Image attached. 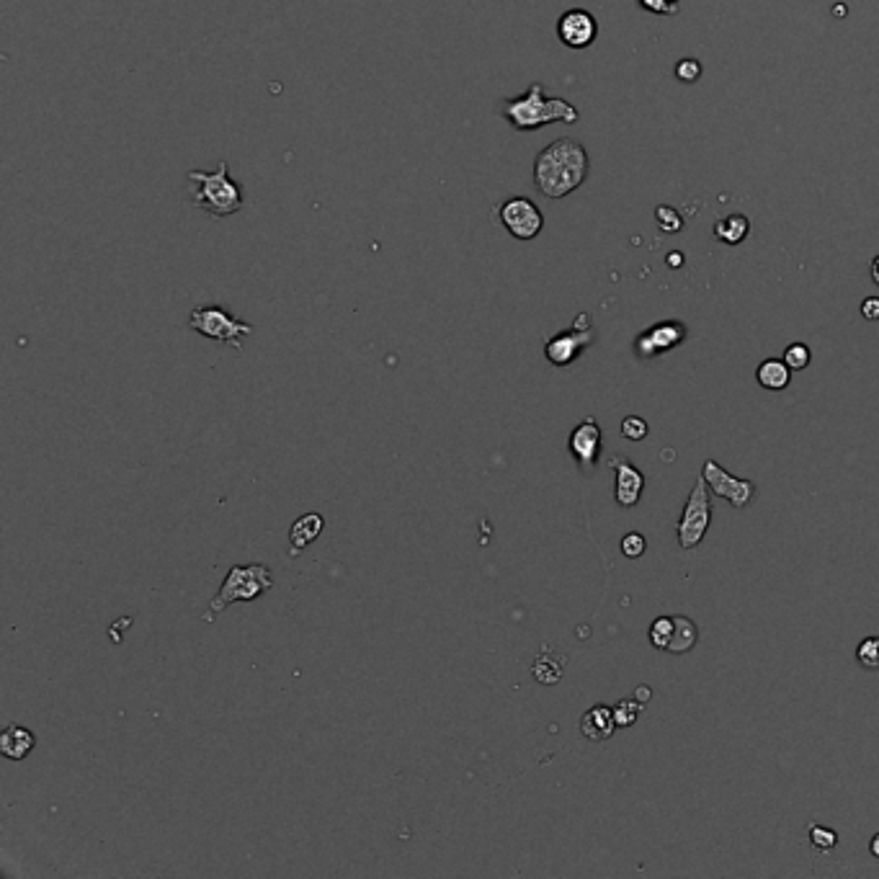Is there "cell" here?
<instances>
[{"label": "cell", "instance_id": "cell-19", "mask_svg": "<svg viewBox=\"0 0 879 879\" xmlns=\"http://www.w3.org/2000/svg\"><path fill=\"white\" fill-rule=\"evenodd\" d=\"M751 232V222L745 214H727L722 220L715 222V238L722 240L725 245H738L748 238Z\"/></svg>", "mask_w": 879, "mask_h": 879}, {"label": "cell", "instance_id": "cell-5", "mask_svg": "<svg viewBox=\"0 0 879 879\" xmlns=\"http://www.w3.org/2000/svg\"><path fill=\"white\" fill-rule=\"evenodd\" d=\"M709 493L712 490H709L704 475L696 477L694 488L689 493V501H686L684 513H681V521H678V544H681V550H696L704 542V537H707L709 524H712Z\"/></svg>", "mask_w": 879, "mask_h": 879}, {"label": "cell", "instance_id": "cell-12", "mask_svg": "<svg viewBox=\"0 0 879 879\" xmlns=\"http://www.w3.org/2000/svg\"><path fill=\"white\" fill-rule=\"evenodd\" d=\"M568 444L580 467L586 472H591L593 467H596V459H599L601 452V426L593 421V418L578 423V426L573 428V434H570Z\"/></svg>", "mask_w": 879, "mask_h": 879}, {"label": "cell", "instance_id": "cell-7", "mask_svg": "<svg viewBox=\"0 0 879 879\" xmlns=\"http://www.w3.org/2000/svg\"><path fill=\"white\" fill-rule=\"evenodd\" d=\"M495 217L516 240H534L544 227L542 209L529 196H511L501 202L495 209Z\"/></svg>", "mask_w": 879, "mask_h": 879}, {"label": "cell", "instance_id": "cell-8", "mask_svg": "<svg viewBox=\"0 0 879 879\" xmlns=\"http://www.w3.org/2000/svg\"><path fill=\"white\" fill-rule=\"evenodd\" d=\"M593 343V328H591V315H580L575 320V325L570 330H562L557 336H552L544 346V356L550 359V364L555 367H568L578 359L583 351Z\"/></svg>", "mask_w": 879, "mask_h": 879}, {"label": "cell", "instance_id": "cell-1", "mask_svg": "<svg viewBox=\"0 0 879 879\" xmlns=\"http://www.w3.org/2000/svg\"><path fill=\"white\" fill-rule=\"evenodd\" d=\"M591 171L586 147L573 137H560L534 160V184L547 199H562L583 186Z\"/></svg>", "mask_w": 879, "mask_h": 879}, {"label": "cell", "instance_id": "cell-30", "mask_svg": "<svg viewBox=\"0 0 879 879\" xmlns=\"http://www.w3.org/2000/svg\"><path fill=\"white\" fill-rule=\"evenodd\" d=\"M640 6L650 13H658V16H673V13H678V6H673L668 0H640Z\"/></svg>", "mask_w": 879, "mask_h": 879}, {"label": "cell", "instance_id": "cell-14", "mask_svg": "<svg viewBox=\"0 0 879 879\" xmlns=\"http://www.w3.org/2000/svg\"><path fill=\"white\" fill-rule=\"evenodd\" d=\"M617 730V720H614V707H606V704H596L583 715L580 720V733L586 735L588 740L599 743V740H609Z\"/></svg>", "mask_w": 879, "mask_h": 879}, {"label": "cell", "instance_id": "cell-26", "mask_svg": "<svg viewBox=\"0 0 879 879\" xmlns=\"http://www.w3.org/2000/svg\"><path fill=\"white\" fill-rule=\"evenodd\" d=\"M648 431H650L648 421L640 416H627L622 421V436L629 441H642L648 436Z\"/></svg>", "mask_w": 879, "mask_h": 879}, {"label": "cell", "instance_id": "cell-11", "mask_svg": "<svg viewBox=\"0 0 879 879\" xmlns=\"http://www.w3.org/2000/svg\"><path fill=\"white\" fill-rule=\"evenodd\" d=\"M557 37L565 47L570 49H586L596 42L599 37V24H596V16L583 8H570L560 16L557 21Z\"/></svg>", "mask_w": 879, "mask_h": 879}, {"label": "cell", "instance_id": "cell-15", "mask_svg": "<svg viewBox=\"0 0 879 879\" xmlns=\"http://www.w3.org/2000/svg\"><path fill=\"white\" fill-rule=\"evenodd\" d=\"M31 748H34V735L26 727L8 725L3 730V735H0V751H3L6 758H11V761L26 758L31 753Z\"/></svg>", "mask_w": 879, "mask_h": 879}, {"label": "cell", "instance_id": "cell-33", "mask_svg": "<svg viewBox=\"0 0 879 879\" xmlns=\"http://www.w3.org/2000/svg\"><path fill=\"white\" fill-rule=\"evenodd\" d=\"M872 281L879 287V256L872 261Z\"/></svg>", "mask_w": 879, "mask_h": 879}, {"label": "cell", "instance_id": "cell-20", "mask_svg": "<svg viewBox=\"0 0 879 879\" xmlns=\"http://www.w3.org/2000/svg\"><path fill=\"white\" fill-rule=\"evenodd\" d=\"M699 640V629H696V622H691L689 617H673V637H671V645H668V653H689L691 648L696 645Z\"/></svg>", "mask_w": 879, "mask_h": 879}, {"label": "cell", "instance_id": "cell-18", "mask_svg": "<svg viewBox=\"0 0 879 879\" xmlns=\"http://www.w3.org/2000/svg\"><path fill=\"white\" fill-rule=\"evenodd\" d=\"M562 671H565V658H562L560 653H555L552 648H544L542 655L534 660V666H532L534 678H537L539 684H544V686L557 684V681L562 678Z\"/></svg>", "mask_w": 879, "mask_h": 879}, {"label": "cell", "instance_id": "cell-24", "mask_svg": "<svg viewBox=\"0 0 879 879\" xmlns=\"http://www.w3.org/2000/svg\"><path fill=\"white\" fill-rule=\"evenodd\" d=\"M673 637V617H658L650 624V642L658 650H668Z\"/></svg>", "mask_w": 879, "mask_h": 879}, {"label": "cell", "instance_id": "cell-4", "mask_svg": "<svg viewBox=\"0 0 879 879\" xmlns=\"http://www.w3.org/2000/svg\"><path fill=\"white\" fill-rule=\"evenodd\" d=\"M271 586H274V578H271V570L266 565H245V568L243 565H235L227 573L220 593L209 604V611L220 614V611H225L235 601H256Z\"/></svg>", "mask_w": 879, "mask_h": 879}, {"label": "cell", "instance_id": "cell-2", "mask_svg": "<svg viewBox=\"0 0 879 879\" xmlns=\"http://www.w3.org/2000/svg\"><path fill=\"white\" fill-rule=\"evenodd\" d=\"M501 116L519 132L542 129L544 124H575L580 119L578 109L565 98H547L542 83H532L521 96L506 98L501 104Z\"/></svg>", "mask_w": 879, "mask_h": 879}, {"label": "cell", "instance_id": "cell-22", "mask_svg": "<svg viewBox=\"0 0 879 879\" xmlns=\"http://www.w3.org/2000/svg\"><path fill=\"white\" fill-rule=\"evenodd\" d=\"M784 361H787L792 372H802V369L810 367V361H812L810 346H807V343H800V341L789 343L787 351H784Z\"/></svg>", "mask_w": 879, "mask_h": 879}, {"label": "cell", "instance_id": "cell-31", "mask_svg": "<svg viewBox=\"0 0 879 879\" xmlns=\"http://www.w3.org/2000/svg\"><path fill=\"white\" fill-rule=\"evenodd\" d=\"M861 315H864V320H872V323H877L879 320V297H867V300L861 302Z\"/></svg>", "mask_w": 879, "mask_h": 879}, {"label": "cell", "instance_id": "cell-3", "mask_svg": "<svg viewBox=\"0 0 879 879\" xmlns=\"http://www.w3.org/2000/svg\"><path fill=\"white\" fill-rule=\"evenodd\" d=\"M186 178L194 186L191 189L194 204L202 207L204 212L214 214V217H230V214H238L243 209V189L232 181L227 160H220L214 171H189Z\"/></svg>", "mask_w": 879, "mask_h": 879}, {"label": "cell", "instance_id": "cell-29", "mask_svg": "<svg viewBox=\"0 0 879 879\" xmlns=\"http://www.w3.org/2000/svg\"><path fill=\"white\" fill-rule=\"evenodd\" d=\"M810 841H812V846H818V849L831 851V849H836L838 836L831 831V828H823V825H812V828H810Z\"/></svg>", "mask_w": 879, "mask_h": 879}, {"label": "cell", "instance_id": "cell-35", "mask_svg": "<svg viewBox=\"0 0 879 879\" xmlns=\"http://www.w3.org/2000/svg\"><path fill=\"white\" fill-rule=\"evenodd\" d=\"M666 261H668V266H681V261H684V258L678 256V253H673V256H668Z\"/></svg>", "mask_w": 879, "mask_h": 879}, {"label": "cell", "instance_id": "cell-13", "mask_svg": "<svg viewBox=\"0 0 879 879\" xmlns=\"http://www.w3.org/2000/svg\"><path fill=\"white\" fill-rule=\"evenodd\" d=\"M611 467L617 475V488H614L617 503L622 508H635L642 498V490H645V475L622 457H611Z\"/></svg>", "mask_w": 879, "mask_h": 879}, {"label": "cell", "instance_id": "cell-32", "mask_svg": "<svg viewBox=\"0 0 879 879\" xmlns=\"http://www.w3.org/2000/svg\"><path fill=\"white\" fill-rule=\"evenodd\" d=\"M637 699H640L642 704L648 702V699H650V689H648V686H640V689H637Z\"/></svg>", "mask_w": 879, "mask_h": 879}, {"label": "cell", "instance_id": "cell-10", "mask_svg": "<svg viewBox=\"0 0 879 879\" xmlns=\"http://www.w3.org/2000/svg\"><path fill=\"white\" fill-rule=\"evenodd\" d=\"M689 336V330L681 320H660V323L650 325L648 330H642L635 341V354L640 359H655V356L666 354L671 348L681 346Z\"/></svg>", "mask_w": 879, "mask_h": 879}, {"label": "cell", "instance_id": "cell-23", "mask_svg": "<svg viewBox=\"0 0 879 879\" xmlns=\"http://www.w3.org/2000/svg\"><path fill=\"white\" fill-rule=\"evenodd\" d=\"M856 660L867 671H879V637H867V640L859 642L856 648Z\"/></svg>", "mask_w": 879, "mask_h": 879}, {"label": "cell", "instance_id": "cell-9", "mask_svg": "<svg viewBox=\"0 0 879 879\" xmlns=\"http://www.w3.org/2000/svg\"><path fill=\"white\" fill-rule=\"evenodd\" d=\"M702 475L704 480H707L709 490L715 495H720V498H725L733 508H745L753 501V495H756V485H753L751 480H740V477L730 475V472H727L720 462H715V459H707V462H704Z\"/></svg>", "mask_w": 879, "mask_h": 879}, {"label": "cell", "instance_id": "cell-16", "mask_svg": "<svg viewBox=\"0 0 879 879\" xmlns=\"http://www.w3.org/2000/svg\"><path fill=\"white\" fill-rule=\"evenodd\" d=\"M323 526H325V521H323V516H320V513H305L302 519L294 521L292 532H289V544H292V555H300V552L305 550L307 544L315 542V539L320 537V532H323Z\"/></svg>", "mask_w": 879, "mask_h": 879}, {"label": "cell", "instance_id": "cell-36", "mask_svg": "<svg viewBox=\"0 0 879 879\" xmlns=\"http://www.w3.org/2000/svg\"><path fill=\"white\" fill-rule=\"evenodd\" d=\"M668 3H673V6H678V3H681V0H668Z\"/></svg>", "mask_w": 879, "mask_h": 879}, {"label": "cell", "instance_id": "cell-17", "mask_svg": "<svg viewBox=\"0 0 879 879\" xmlns=\"http://www.w3.org/2000/svg\"><path fill=\"white\" fill-rule=\"evenodd\" d=\"M758 385L764 387V390L771 392H779V390H787L789 382H792V369L784 359H766L756 372Z\"/></svg>", "mask_w": 879, "mask_h": 879}, {"label": "cell", "instance_id": "cell-27", "mask_svg": "<svg viewBox=\"0 0 879 879\" xmlns=\"http://www.w3.org/2000/svg\"><path fill=\"white\" fill-rule=\"evenodd\" d=\"M676 78L681 83H696L702 78V62L694 60V57H686V60H678L676 65Z\"/></svg>", "mask_w": 879, "mask_h": 879}, {"label": "cell", "instance_id": "cell-21", "mask_svg": "<svg viewBox=\"0 0 879 879\" xmlns=\"http://www.w3.org/2000/svg\"><path fill=\"white\" fill-rule=\"evenodd\" d=\"M642 707H645V704L640 702V699H622V702H617L614 704V720H617V727H632L637 722V717H640V712H642Z\"/></svg>", "mask_w": 879, "mask_h": 879}, {"label": "cell", "instance_id": "cell-28", "mask_svg": "<svg viewBox=\"0 0 879 879\" xmlns=\"http://www.w3.org/2000/svg\"><path fill=\"white\" fill-rule=\"evenodd\" d=\"M645 550H648V542H645V537H642V534L629 532L627 537L622 539V555L629 557V560H637V557H642L645 555Z\"/></svg>", "mask_w": 879, "mask_h": 879}, {"label": "cell", "instance_id": "cell-34", "mask_svg": "<svg viewBox=\"0 0 879 879\" xmlns=\"http://www.w3.org/2000/svg\"><path fill=\"white\" fill-rule=\"evenodd\" d=\"M869 851H872V854L879 859V833L872 838V843H869Z\"/></svg>", "mask_w": 879, "mask_h": 879}, {"label": "cell", "instance_id": "cell-6", "mask_svg": "<svg viewBox=\"0 0 879 879\" xmlns=\"http://www.w3.org/2000/svg\"><path fill=\"white\" fill-rule=\"evenodd\" d=\"M189 328L202 333L204 338H212L217 343H227L232 348H240V338L251 336L253 325H248L245 320L232 318L225 307L207 305L196 307L189 315Z\"/></svg>", "mask_w": 879, "mask_h": 879}, {"label": "cell", "instance_id": "cell-25", "mask_svg": "<svg viewBox=\"0 0 879 879\" xmlns=\"http://www.w3.org/2000/svg\"><path fill=\"white\" fill-rule=\"evenodd\" d=\"M655 222H658V227L663 232L684 230V217H681L673 207H666V204H660V207L655 209Z\"/></svg>", "mask_w": 879, "mask_h": 879}]
</instances>
